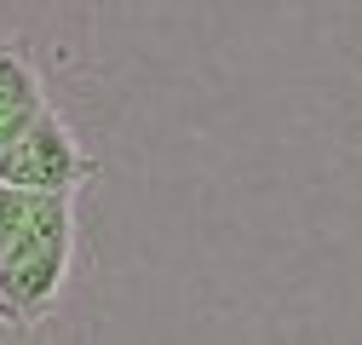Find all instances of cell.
Returning a JSON list of instances; mask_svg holds the SVG:
<instances>
[{"label":"cell","instance_id":"obj_1","mask_svg":"<svg viewBox=\"0 0 362 345\" xmlns=\"http://www.w3.org/2000/svg\"><path fill=\"white\" fill-rule=\"evenodd\" d=\"M75 259V196L29 190L23 230L0 253V334H23L58 305Z\"/></svg>","mask_w":362,"mask_h":345},{"label":"cell","instance_id":"obj_4","mask_svg":"<svg viewBox=\"0 0 362 345\" xmlns=\"http://www.w3.org/2000/svg\"><path fill=\"white\" fill-rule=\"evenodd\" d=\"M23 213H29V190L12 185V179H0V253H6L12 236L23 230Z\"/></svg>","mask_w":362,"mask_h":345},{"label":"cell","instance_id":"obj_3","mask_svg":"<svg viewBox=\"0 0 362 345\" xmlns=\"http://www.w3.org/2000/svg\"><path fill=\"white\" fill-rule=\"evenodd\" d=\"M40 110H47V93H40V75H35L29 52L0 40V150H6Z\"/></svg>","mask_w":362,"mask_h":345},{"label":"cell","instance_id":"obj_2","mask_svg":"<svg viewBox=\"0 0 362 345\" xmlns=\"http://www.w3.org/2000/svg\"><path fill=\"white\" fill-rule=\"evenodd\" d=\"M93 172H98V161L81 150V139L58 121L52 104L0 150V179H12L23 190H64V196H75Z\"/></svg>","mask_w":362,"mask_h":345}]
</instances>
